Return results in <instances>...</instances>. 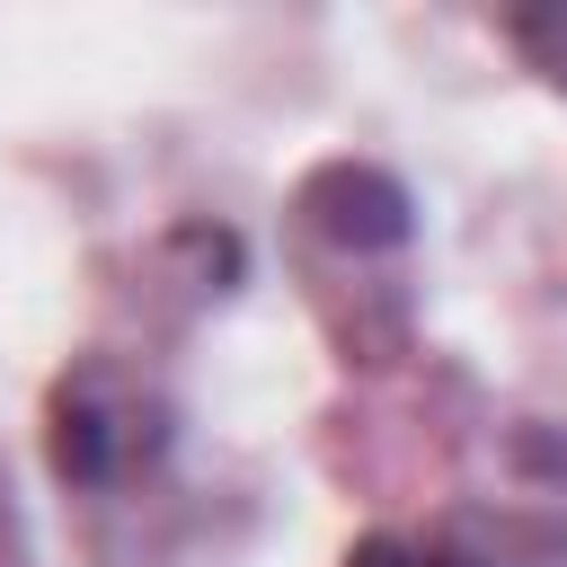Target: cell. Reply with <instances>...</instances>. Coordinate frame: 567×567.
<instances>
[{"mask_svg": "<svg viewBox=\"0 0 567 567\" xmlns=\"http://www.w3.org/2000/svg\"><path fill=\"white\" fill-rule=\"evenodd\" d=\"M354 567H461V558H425V549H399V540H363Z\"/></svg>", "mask_w": 567, "mask_h": 567, "instance_id": "cell-2", "label": "cell"}, {"mask_svg": "<svg viewBox=\"0 0 567 567\" xmlns=\"http://www.w3.org/2000/svg\"><path fill=\"white\" fill-rule=\"evenodd\" d=\"M310 213H319L328 239H346V248H390V239H408V195H399L381 168H328V177L310 186Z\"/></svg>", "mask_w": 567, "mask_h": 567, "instance_id": "cell-1", "label": "cell"}]
</instances>
